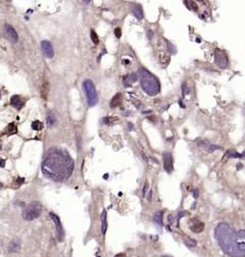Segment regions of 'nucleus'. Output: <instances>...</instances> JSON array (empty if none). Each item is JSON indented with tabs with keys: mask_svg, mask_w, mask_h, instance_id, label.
<instances>
[{
	"mask_svg": "<svg viewBox=\"0 0 245 257\" xmlns=\"http://www.w3.org/2000/svg\"><path fill=\"white\" fill-rule=\"evenodd\" d=\"M7 249H8V252H10V253L19 251V249H21V241H19V239H15V240H13L8 244Z\"/></svg>",
	"mask_w": 245,
	"mask_h": 257,
	"instance_id": "obj_12",
	"label": "nucleus"
},
{
	"mask_svg": "<svg viewBox=\"0 0 245 257\" xmlns=\"http://www.w3.org/2000/svg\"><path fill=\"white\" fill-rule=\"evenodd\" d=\"M182 92H183V96H184V97L187 96V95L189 94V87H188V86L186 85V83H183V86H182Z\"/></svg>",
	"mask_w": 245,
	"mask_h": 257,
	"instance_id": "obj_25",
	"label": "nucleus"
},
{
	"mask_svg": "<svg viewBox=\"0 0 245 257\" xmlns=\"http://www.w3.org/2000/svg\"><path fill=\"white\" fill-rule=\"evenodd\" d=\"M138 75H139L138 77H139L141 88L146 94L149 96H154L159 93L160 84L155 76L143 67H140L138 69Z\"/></svg>",
	"mask_w": 245,
	"mask_h": 257,
	"instance_id": "obj_3",
	"label": "nucleus"
},
{
	"mask_svg": "<svg viewBox=\"0 0 245 257\" xmlns=\"http://www.w3.org/2000/svg\"><path fill=\"white\" fill-rule=\"evenodd\" d=\"M175 220H176V218H175V216L173 215V214H170V215H168V224H173L175 222Z\"/></svg>",
	"mask_w": 245,
	"mask_h": 257,
	"instance_id": "obj_31",
	"label": "nucleus"
},
{
	"mask_svg": "<svg viewBox=\"0 0 245 257\" xmlns=\"http://www.w3.org/2000/svg\"><path fill=\"white\" fill-rule=\"evenodd\" d=\"M146 35H147L148 39L151 40L152 37H153V31H152V30H150V29H148L147 32H146Z\"/></svg>",
	"mask_w": 245,
	"mask_h": 257,
	"instance_id": "obj_29",
	"label": "nucleus"
},
{
	"mask_svg": "<svg viewBox=\"0 0 245 257\" xmlns=\"http://www.w3.org/2000/svg\"><path fill=\"white\" fill-rule=\"evenodd\" d=\"M186 214H187V212H186V211H181V212L178 213V216H177V218H178V220H180V218H182L183 216L186 215Z\"/></svg>",
	"mask_w": 245,
	"mask_h": 257,
	"instance_id": "obj_33",
	"label": "nucleus"
},
{
	"mask_svg": "<svg viewBox=\"0 0 245 257\" xmlns=\"http://www.w3.org/2000/svg\"><path fill=\"white\" fill-rule=\"evenodd\" d=\"M203 230H204V224H202V222H198V224L191 226V231L196 233V234H199V233H201Z\"/></svg>",
	"mask_w": 245,
	"mask_h": 257,
	"instance_id": "obj_16",
	"label": "nucleus"
},
{
	"mask_svg": "<svg viewBox=\"0 0 245 257\" xmlns=\"http://www.w3.org/2000/svg\"><path fill=\"white\" fill-rule=\"evenodd\" d=\"M198 196H199V193H198V190H193V197L194 199H197Z\"/></svg>",
	"mask_w": 245,
	"mask_h": 257,
	"instance_id": "obj_35",
	"label": "nucleus"
},
{
	"mask_svg": "<svg viewBox=\"0 0 245 257\" xmlns=\"http://www.w3.org/2000/svg\"><path fill=\"white\" fill-rule=\"evenodd\" d=\"M106 231H107V218H106V210H103L101 214V233L103 236L106 234Z\"/></svg>",
	"mask_w": 245,
	"mask_h": 257,
	"instance_id": "obj_14",
	"label": "nucleus"
},
{
	"mask_svg": "<svg viewBox=\"0 0 245 257\" xmlns=\"http://www.w3.org/2000/svg\"><path fill=\"white\" fill-rule=\"evenodd\" d=\"M4 165H5V160L4 159H1V160H0V166L4 167Z\"/></svg>",
	"mask_w": 245,
	"mask_h": 257,
	"instance_id": "obj_37",
	"label": "nucleus"
},
{
	"mask_svg": "<svg viewBox=\"0 0 245 257\" xmlns=\"http://www.w3.org/2000/svg\"><path fill=\"white\" fill-rule=\"evenodd\" d=\"M2 187H3V184H2V183H1V182H0V189L2 188Z\"/></svg>",
	"mask_w": 245,
	"mask_h": 257,
	"instance_id": "obj_43",
	"label": "nucleus"
},
{
	"mask_svg": "<svg viewBox=\"0 0 245 257\" xmlns=\"http://www.w3.org/2000/svg\"><path fill=\"white\" fill-rule=\"evenodd\" d=\"M118 121V118H116V117H104L103 123H105V125H111L112 121Z\"/></svg>",
	"mask_w": 245,
	"mask_h": 257,
	"instance_id": "obj_27",
	"label": "nucleus"
},
{
	"mask_svg": "<svg viewBox=\"0 0 245 257\" xmlns=\"http://www.w3.org/2000/svg\"><path fill=\"white\" fill-rule=\"evenodd\" d=\"M132 12H133L134 17H135L137 19H143V10H142L141 5L133 3V4H132Z\"/></svg>",
	"mask_w": 245,
	"mask_h": 257,
	"instance_id": "obj_11",
	"label": "nucleus"
},
{
	"mask_svg": "<svg viewBox=\"0 0 245 257\" xmlns=\"http://www.w3.org/2000/svg\"><path fill=\"white\" fill-rule=\"evenodd\" d=\"M0 98H1V96H0Z\"/></svg>",
	"mask_w": 245,
	"mask_h": 257,
	"instance_id": "obj_46",
	"label": "nucleus"
},
{
	"mask_svg": "<svg viewBox=\"0 0 245 257\" xmlns=\"http://www.w3.org/2000/svg\"><path fill=\"white\" fill-rule=\"evenodd\" d=\"M10 103H11V105H13V106H15V108H17V109H21L22 107H23V105H24V102L22 101L21 97L17 96V95H15V96L11 97Z\"/></svg>",
	"mask_w": 245,
	"mask_h": 257,
	"instance_id": "obj_13",
	"label": "nucleus"
},
{
	"mask_svg": "<svg viewBox=\"0 0 245 257\" xmlns=\"http://www.w3.org/2000/svg\"><path fill=\"white\" fill-rule=\"evenodd\" d=\"M128 125H129V131H132L134 129V127H133V123H128Z\"/></svg>",
	"mask_w": 245,
	"mask_h": 257,
	"instance_id": "obj_38",
	"label": "nucleus"
},
{
	"mask_svg": "<svg viewBox=\"0 0 245 257\" xmlns=\"http://www.w3.org/2000/svg\"><path fill=\"white\" fill-rule=\"evenodd\" d=\"M162 215H164V211H161V210L155 212L153 215V222H155L158 227L164 226V224H162Z\"/></svg>",
	"mask_w": 245,
	"mask_h": 257,
	"instance_id": "obj_15",
	"label": "nucleus"
},
{
	"mask_svg": "<svg viewBox=\"0 0 245 257\" xmlns=\"http://www.w3.org/2000/svg\"><path fill=\"white\" fill-rule=\"evenodd\" d=\"M242 166H243V165L241 164V163H238V164H237V169H241V168H242Z\"/></svg>",
	"mask_w": 245,
	"mask_h": 257,
	"instance_id": "obj_41",
	"label": "nucleus"
},
{
	"mask_svg": "<svg viewBox=\"0 0 245 257\" xmlns=\"http://www.w3.org/2000/svg\"><path fill=\"white\" fill-rule=\"evenodd\" d=\"M114 35L116 36V38H120V35H122V31H120V28H116L114 30Z\"/></svg>",
	"mask_w": 245,
	"mask_h": 257,
	"instance_id": "obj_30",
	"label": "nucleus"
},
{
	"mask_svg": "<svg viewBox=\"0 0 245 257\" xmlns=\"http://www.w3.org/2000/svg\"><path fill=\"white\" fill-rule=\"evenodd\" d=\"M122 82H123V84H124V86H125V87H130V86H131V81H130V79H129V76H125V77H123L122 78Z\"/></svg>",
	"mask_w": 245,
	"mask_h": 257,
	"instance_id": "obj_24",
	"label": "nucleus"
},
{
	"mask_svg": "<svg viewBox=\"0 0 245 257\" xmlns=\"http://www.w3.org/2000/svg\"><path fill=\"white\" fill-rule=\"evenodd\" d=\"M216 238L226 254L231 257L245 256V231L234 232L226 222H221L216 228Z\"/></svg>",
	"mask_w": 245,
	"mask_h": 257,
	"instance_id": "obj_2",
	"label": "nucleus"
},
{
	"mask_svg": "<svg viewBox=\"0 0 245 257\" xmlns=\"http://www.w3.org/2000/svg\"><path fill=\"white\" fill-rule=\"evenodd\" d=\"M91 40L93 41L94 44H98V43H99V39H98V36H97V34H96L94 31L91 32Z\"/></svg>",
	"mask_w": 245,
	"mask_h": 257,
	"instance_id": "obj_26",
	"label": "nucleus"
},
{
	"mask_svg": "<svg viewBox=\"0 0 245 257\" xmlns=\"http://www.w3.org/2000/svg\"><path fill=\"white\" fill-rule=\"evenodd\" d=\"M75 169V161L65 150L51 148L48 150L42 163L44 177L54 182H65Z\"/></svg>",
	"mask_w": 245,
	"mask_h": 257,
	"instance_id": "obj_1",
	"label": "nucleus"
},
{
	"mask_svg": "<svg viewBox=\"0 0 245 257\" xmlns=\"http://www.w3.org/2000/svg\"><path fill=\"white\" fill-rule=\"evenodd\" d=\"M56 123V118L52 112H49L47 115V125L48 127H52L54 123Z\"/></svg>",
	"mask_w": 245,
	"mask_h": 257,
	"instance_id": "obj_18",
	"label": "nucleus"
},
{
	"mask_svg": "<svg viewBox=\"0 0 245 257\" xmlns=\"http://www.w3.org/2000/svg\"><path fill=\"white\" fill-rule=\"evenodd\" d=\"M50 218L51 220H53L54 224H55V229H56V237L59 241H63V237H65V231H63V224L60 222V220L56 214H54L53 212H50L49 213Z\"/></svg>",
	"mask_w": 245,
	"mask_h": 257,
	"instance_id": "obj_6",
	"label": "nucleus"
},
{
	"mask_svg": "<svg viewBox=\"0 0 245 257\" xmlns=\"http://www.w3.org/2000/svg\"><path fill=\"white\" fill-rule=\"evenodd\" d=\"M83 89L85 91L88 106H94L98 102V94L95 89V86H94V83L89 79L85 80L83 82Z\"/></svg>",
	"mask_w": 245,
	"mask_h": 257,
	"instance_id": "obj_4",
	"label": "nucleus"
},
{
	"mask_svg": "<svg viewBox=\"0 0 245 257\" xmlns=\"http://www.w3.org/2000/svg\"><path fill=\"white\" fill-rule=\"evenodd\" d=\"M4 32H5V35H6L7 39H8L11 43H17V40H19V36H17V31H15V28H13V26L6 24V25L4 26Z\"/></svg>",
	"mask_w": 245,
	"mask_h": 257,
	"instance_id": "obj_9",
	"label": "nucleus"
},
{
	"mask_svg": "<svg viewBox=\"0 0 245 257\" xmlns=\"http://www.w3.org/2000/svg\"><path fill=\"white\" fill-rule=\"evenodd\" d=\"M151 199H152V191L150 190L149 192H148V195H147V201H148V202H151Z\"/></svg>",
	"mask_w": 245,
	"mask_h": 257,
	"instance_id": "obj_34",
	"label": "nucleus"
},
{
	"mask_svg": "<svg viewBox=\"0 0 245 257\" xmlns=\"http://www.w3.org/2000/svg\"><path fill=\"white\" fill-rule=\"evenodd\" d=\"M42 127H43V123H41V121H35L32 123V129L35 131H39L41 130Z\"/></svg>",
	"mask_w": 245,
	"mask_h": 257,
	"instance_id": "obj_21",
	"label": "nucleus"
},
{
	"mask_svg": "<svg viewBox=\"0 0 245 257\" xmlns=\"http://www.w3.org/2000/svg\"><path fill=\"white\" fill-rule=\"evenodd\" d=\"M162 159H164V170L168 172V174H171L173 171V155L171 154L170 152H164L162 153Z\"/></svg>",
	"mask_w": 245,
	"mask_h": 257,
	"instance_id": "obj_10",
	"label": "nucleus"
},
{
	"mask_svg": "<svg viewBox=\"0 0 245 257\" xmlns=\"http://www.w3.org/2000/svg\"><path fill=\"white\" fill-rule=\"evenodd\" d=\"M98 257H100V256H98Z\"/></svg>",
	"mask_w": 245,
	"mask_h": 257,
	"instance_id": "obj_47",
	"label": "nucleus"
},
{
	"mask_svg": "<svg viewBox=\"0 0 245 257\" xmlns=\"http://www.w3.org/2000/svg\"><path fill=\"white\" fill-rule=\"evenodd\" d=\"M6 133H8L9 135L15 134V133H17V127H15V123H9V125H7V127H6Z\"/></svg>",
	"mask_w": 245,
	"mask_h": 257,
	"instance_id": "obj_22",
	"label": "nucleus"
},
{
	"mask_svg": "<svg viewBox=\"0 0 245 257\" xmlns=\"http://www.w3.org/2000/svg\"><path fill=\"white\" fill-rule=\"evenodd\" d=\"M41 50L42 52H43L44 56L46 57V58H52V57L54 56V50H53V47H52L51 43H50L49 41H46V40H44V41L41 42Z\"/></svg>",
	"mask_w": 245,
	"mask_h": 257,
	"instance_id": "obj_8",
	"label": "nucleus"
},
{
	"mask_svg": "<svg viewBox=\"0 0 245 257\" xmlns=\"http://www.w3.org/2000/svg\"><path fill=\"white\" fill-rule=\"evenodd\" d=\"M185 244L187 245L188 247H195L196 245H197V241L194 240V239L188 238L185 240Z\"/></svg>",
	"mask_w": 245,
	"mask_h": 257,
	"instance_id": "obj_23",
	"label": "nucleus"
},
{
	"mask_svg": "<svg viewBox=\"0 0 245 257\" xmlns=\"http://www.w3.org/2000/svg\"><path fill=\"white\" fill-rule=\"evenodd\" d=\"M1 149H2V146H1V144H0V150H1Z\"/></svg>",
	"mask_w": 245,
	"mask_h": 257,
	"instance_id": "obj_45",
	"label": "nucleus"
},
{
	"mask_svg": "<svg viewBox=\"0 0 245 257\" xmlns=\"http://www.w3.org/2000/svg\"><path fill=\"white\" fill-rule=\"evenodd\" d=\"M114 257H126V255H125V254H123V253H120V254L116 255V256H114Z\"/></svg>",
	"mask_w": 245,
	"mask_h": 257,
	"instance_id": "obj_39",
	"label": "nucleus"
},
{
	"mask_svg": "<svg viewBox=\"0 0 245 257\" xmlns=\"http://www.w3.org/2000/svg\"><path fill=\"white\" fill-rule=\"evenodd\" d=\"M24 181H25V179H24V178H17V184H19V185H22V184H23Z\"/></svg>",
	"mask_w": 245,
	"mask_h": 257,
	"instance_id": "obj_36",
	"label": "nucleus"
},
{
	"mask_svg": "<svg viewBox=\"0 0 245 257\" xmlns=\"http://www.w3.org/2000/svg\"><path fill=\"white\" fill-rule=\"evenodd\" d=\"M179 104H180L181 106L183 107V108H185V105L183 104V102H182V100H181V99H180V100H179Z\"/></svg>",
	"mask_w": 245,
	"mask_h": 257,
	"instance_id": "obj_40",
	"label": "nucleus"
},
{
	"mask_svg": "<svg viewBox=\"0 0 245 257\" xmlns=\"http://www.w3.org/2000/svg\"><path fill=\"white\" fill-rule=\"evenodd\" d=\"M124 62H125L126 64H128V63H130V61H129V60H127V59H126V60H124Z\"/></svg>",
	"mask_w": 245,
	"mask_h": 257,
	"instance_id": "obj_42",
	"label": "nucleus"
},
{
	"mask_svg": "<svg viewBox=\"0 0 245 257\" xmlns=\"http://www.w3.org/2000/svg\"><path fill=\"white\" fill-rule=\"evenodd\" d=\"M148 187H149V184H148V182H147V181H146V182H145V185H144V188H143V196H145V195H146V192H147Z\"/></svg>",
	"mask_w": 245,
	"mask_h": 257,
	"instance_id": "obj_32",
	"label": "nucleus"
},
{
	"mask_svg": "<svg viewBox=\"0 0 245 257\" xmlns=\"http://www.w3.org/2000/svg\"><path fill=\"white\" fill-rule=\"evenodd\" d=\"M214 60H216V63L221 69H226V67H228L229 59L224 51H221V50L216 51V52L214 53Z\"/></svg>",
	"mask_w": 245,
	"mask_h": 257,
	"instance_id": "obj_7",
	"label": "nucleus"
},
{
	"mask_svg": "<svg viewBox=\"0 0 245 257\" xmlns=\"http://www.w3.org/2000/svg\"><path fill=\"white\" fill-rule=\"evenodd\" d=\"M206 150H207V152L212 153V152H214L216 150H222V147L221 146H218V145H214V144H207L205 146Z\"/></svg>",
	"mask_w": 245,
	"mask_h": 257,
	"instance_id": "obj_19",
	"label": "nucleus"
},
{
	"mask_svg": "<svg viewBox=\"0 0 245 257\" xmlns=\"http://www.w3.org/2000/svg\"><path fill=\"white\" fill-rule=\"evenodd\" d=\"M108 178V175H104V179H107Z\"/></svg>",
	"mask_w": 245,
	"mask_h": 257,
	"instance_id": "obj_44",
	"label": "nucleus"
},
{
	"mask_svg": "<svg viewBox=\"0 0 245 257\" xmlns=\"http://www.w3.org/2000/svg\"><path fill=\"white\" fill-rule=\"evenodd\" d=\"M120 101H122V96H120V93H118V94H116V96L112 98L111 102H110V106L111 107H116L120 105Z\"/></svg>",
	"mask_w": 245,
	"mask_h": 257,
	"instance_id": "obj_17",
	"label": "nucleus"
},
{
	"mask_svg": "<svg viewBox=\"0 0 245 257\" xmlns=\"http://www.w3.org/2000/svg\"><path fill=\"white\" fill-rule=\"evenodd\" d=\"M228 156L229 158H243V156H244V152L242 153V154H239V153H237L236 151L234 150H231L228 152Z\"/></svg>",
	"mask_w": 245,
	"mask_h": 257,
	"instance_id": "obj_20",
	"label": "nucleus"
},
{
	"mask_svg": "<svg viewBox=\"0 0 245 257\" xmlns=\"http://www.w3.org/2000/svg\"><path fill=\"white\" fill-rule=\"evenodd\" d=\"M42 213V205L39 202H32L25 207L23 211V218L26 220H34L38 218Z\"/></svg>",
	"mask_w": 245,
	"mask_h": 257,
	"instance_id": "obj_5",
	"label": "nucleus"
},
{
	"mask_svg": "<svg viewBox=\"0 0 245 257\" xmlns=\"http://www.w3.org/2000/svg\"><path fill=\"white\" fill-rule=\"evenodd\" d=\"M168 48L170 53H172V54H175V53L177 52V49H176V47H175V45H173L172 43H170V42H168Z\"/></svg>",
	"mask_w": 245,
	"mask_h": 257,
	"instance_id": "obj_28",
	"label": "nucleus"
}]
</instances>
